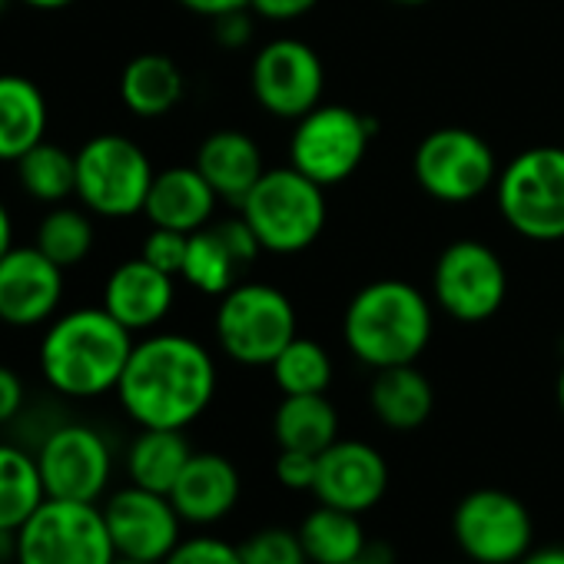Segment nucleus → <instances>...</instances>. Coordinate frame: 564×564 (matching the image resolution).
<instances>
[{
    "mask_svg": "<svg viewBox=\"0 0 564 564\" xmlns=\"http://www.w3.org/2000/svg\"><path fill=\"white\" fill-rule=\"evenodd\" d=\"M133 352V333L104 306H80L54 316L44 329L37 366L44 382L64 399H100L117 392Z\"/></svg>",
    "mask_w": 564,
    "mask_h": 564,
    "instance_id": "obj_2",
    "label": "nucleus"
},
{
    "mask_svg": "<svg viewBox=\"0 0 564 564\" xmlns=\"http://www.w3.org/2000/svg\"><path fill=\"white\" fill-rule=\"evenodd\" d=\"M272 379L282 395H319L333 382V359L316 339L296 336L272 359Z\"/></svg>",
    "mask_w": 564,
    "mask_h": 564,
    "instance_id": "obj_32",
    "label": "nucleus"
},
{
    "mask_svg": "<svg viewBox=\"0 0 564 564\" xmlns=\"http://www.w3.org/2000/svg\"><path fill=\"white\" fill-rule=\"evenodd\" d=\"M252 97L256 104L279 117V120H300L310 110L323 104L326 90V67L323 57L296 37H279L269 41L249 70Z\"/></svg>",
    "mask_w": 564,
    "mask_h": 564,
    "instance_id": "obj_14",
    "label": "nucleus"
},
{
    "mask_svg": "<svg viewBox=\"0 0 564 564\" xmlns=\"http://www.w3.org/2000/svg\"><path fill=\"white\" fill-rule=\"evenodd\" d=\"M176 303V275L150 265L143 256L120 262L104 286V310L137 333H153Z\"/></svg>",
    "mask_w": 564,
    "mask_h": 564,
    "instance_id": "obj_18",
    "label": "nucleus"
},
{
    "mask_svg": "<svg viewBox=\"0 0 564 564\" xmlns=\"http://www.w3.org/2000/svg\"><path fill=\"white\" fill-rule=\"evenodd\" d=\"M518 564H564V547L547 544V547H531Z\"/></svg>",
    "mask_w": 564,
    "mask_h": 564,
    "instance_id": "obj_42",
    "label": "nucleus"
},
{
    "mask_svg": "<svg viewBox=\"0 0 564 564\" xmlns=\"http://www.w3.org/2000/svg\"><path fill=\"white\" fill-rule=\"evenodd\" d=\"M242 564H310V554L300 541V531L290 528H259L239 541Z\"/></svg>",
    "mask_w": 564,
    "mask_h": 564,
    "instance_id": "obj_33",
    "label": "nucleus"
},
{
    "mask_svg": "<svg viewBox=\"0 0 564 564\" xmlns=\"http://www.w3.org/2000/svg\"><path fill=\"white\" fill-rule=\"evenodd\" d=\"M376 137V120L343 104H319L296 120L290 140V166L319 186H336L349 180Z\"/></svg>",
    "mask_w": 564,
    "mask_h": 564,
    "instance_id": "obj_9",
    "label": "nucleus"
},
{
    "mask_svg": "<svg viewBox=\"0 0 564 564\" xmlns=\"http://www.w3.org/2000/svg\"><path fill=\"white\" fill-rule=\"evenodd\" d=\"M193 166L206 176V183L216 189V196L232 203V206H242L249 189L265 173L256 140L249 133H242V130H216V133H209L199 143Z\"/></svg>",
    "mask_w": 564,
    "mask_h": 564,
    "instance_id": "obj_21",
    "label": "nucleus"
},
{
    "mask_svg": "<svg viewBox=\"0 0 564 564\" xmlns=\"http://www.w3.org/2000/svg\"><path fill=\"white\" fill-rule=\"evenodd\" d=\"M18 557V531L0 528V564H14Z\"/></svg>",
    "mask_w": 564,
    "mask_h": 564,
    "instance_id": "obj_44",
    "label": "nucleus"
},
{
    "mask_svg": "<svg viewBox=\"0 0 564 564\" xmlns=\"http://www.w3.org/2000/svg\"><path fill=\"white\" fill-rule=\"evenodd\" d=\"M262 252L293 256L310 249L326 229V186L303 176L296 166H275L259 176L239 206Z\"/></svg>",
    "mask_w": 564,
    "mask_h": 564,
    "instance_id": "obj_4",
    "label": "nucleus"
},
{
    "mask_svg": "<svg viewBox=\"0 0 564 564\" xmlns=\"http://www.w3.org/2000/svg\"><path fill=\"white\" fill-rule=\"evenodd\" d=\"M180 8H186L189 14H199V18H223L229 11H246L249 8V0H176Z\"/></svg>",
    "mask_w": 564,
    "mask_h": 564,
    "instance_id": "obj_41",
    "label": "nucleus"
},
{
    "mask_svg": "<svg viewBox=\"0 0 564 564\" xmlns=\"http://www.w3.org/2000/svg\"><path fill=\"white\" fill-rule=\"evenodd\" d=\"M505 223L534 242L564 239V150L531 147L518 153L495 183Z\"/></svg>",
    "mask_w": 564,
    "mask_h": 564,
    "instance_id": "obj_7",
    "label": "nucleus"
},
{
    "mask_svg": "<svg viewBox=\"0 0 564 564\" xmlns=\"http://www.w3.org/2000/svg\"><path fill=\"white\" fill-rule=\"evenodd\" d=\"M432 306L422 290L402 279H379L362 286L346 306L343 339L372 372L412 366L432 343Z\"/></svg>",
    "mask_w": 564,
    "mask_h": 564,
    "instance_id": "obj_3",
    "label": "nucleus"
},
{
    "mask_svg": "<svg viewBox=\"0 0 564 564\" xmlns=\"http://www.w3.org/2000/svg\"><path fill=\"white\" fill-rule=\"evenodd\" d=\"M186 246H189V232H176V229H163V226H153L143 239V249L140 256L170 272V275H180L183 272V262H186Z\"/></svg>",
    "mask_w": 564,
    "mask_h": 564,
    "instance_id": "obj_35",
    "label": "nucleus"
},
{
    "mask_svg": "<svg viewBox=\"0 0 564 564\" xmlns=\"http://www.w3.org/2000/svg\"><path fill=\"white\" fill-rule=\"evenodd\" d=\"M296 531L310 554V564H349L366 557L369 547L359 514L333 505H316Z\"/></svg>",
    "mask_w": 564,
    "mask_h": 564,
    "instance_id": "obj_27",
    "label": "nucleus"
},
{
    "mask_svg": "<svg viewBox=\"0 0 564 564\" xmlns=\"http://www.w3.org/2000/svg\"><path fill=\"white\" fill-rule=\"evenodd\" d=\"M392 4H402V8H422L429 0H392Z\"/></svg>",
    "mask_w": 564,
    "mask_h": 564,
    "instance_id": "obj_47",
    "label": "nucleus"
},
{
    "mask_svg": "<svg viewBox=\"0 0 564 564\" xmlns=\"http://www.w3.org/2000/svg\"><path fill=\"white\" fill-rule=\"evenodd\" d=\"M319 0H249V11L265 18V21H296L303 14H310Z\"/></svg>",
    "mask_w": 564,
    "mask_h": 564,
    "instance_id": "obj_40",
    "label": "nucleus"
},
{
    "mask_svg": "<svg viewBox=\"0 0 564 564\" xmlns=\"http://www.w3.org/2000/svg\"><path fill=\"white\" fill-rule=\"evenodd\" d=\"M242 265L216 232V226H206L199 232H189L186 246V262H183V279L203 296H226L236 286V272Z\"/></svg>",
    "mask_w": 564,
    "mask_h": 564,
    "instance_id": "obj_31",
    "label": "nucleus"
},
{
    "mask_svg": "<svg viewBox=\"0 0 564 564\" xmlns=\"http://www.w3.org/2000/svg\"><path fill=\"white\" fill-rule=\"evenodd\" d=\"M432 296L455 323L491 319L508 296V272L498 252L478 239H455L432 272Z\"/></svg>",
    "mask_w": 564,
    "mask_h": 564,
    "instance_id": "obj_12",
    "label": "nucleus"
},
{
    "mask_svg": "<svg viewBox=\"0 0 564 564\" xmlns=\"http://www.w3.org/2000/svg\"><path fill=\"white\" fill-rule=\"evenodd\" d=\"M28 402V389L24 379L11 369V366H0V425H11Z\"/></svg>",
    "mask_w": 564,
    "mask_h": 564,
    "instance_id": "obj_39",
    "label": "nucleus"
},
{
    "mask_svg": "<svg viewBox=\"0 0 564 564\" xmlns=\"http://www.w3.org/2000/svg\"><path fill=\"white\" fill-rule=\"evenodd\" d=\"M64 272L37 246H14L0 259V323L34 329L57 316L64 300Z\"/></svg>",
    "mask_w": 564,
    "mask_h": 564,
    "instance_id": "obj_16",
    "label": "nucleus"
},
{
    "mask_svg": "<svg viewBox=\"0 0 564 564\" xmlns=\"http://www.w3.org/2000/svg\"><path fill=\"white\" fill-rule=\"evenodd\" d=\"M94 213L84 209V206H51V213L37 223V236H34V246L54 259L61 269H74L80 265L90 249H94V239H97V229H94Z\"/></svg>",
    "mask_w": 564,
    "mask_h": 564,
    "instance_id": "obj_30",
    "label": "nucleus"
},
{
    "mask_svg": "<svg viewBox=\"0 0 564 564\" xmlns=\"http://www.w3.org/2000/svg\"><path fill=\"white\" fill-rule=\"evenodd\" d=\"M557 405H561V412H564V369H561V376H557Z\"/></svg>",
    "mask_w": 564,
    "mask_h": 564,
    "instance_id": "obj_46",
    "label": "nucleus"
},
{
    "mask_svg": "<svg viewBox=\"0 0 564 564\" xmlns=\"http://www.w3.org/2000/svg\"><path fill=\"white\" fill-rule=\"evenodd\" d=\"M8 4H11V0H0V11H4V8H8Z\"/></svg>",
    "mask_w": 564,
    "mask_h": 564,
    "instance_id": "obj_49",
    "label": "nucleus"
},
{
    "mask_svg": "<svg viewBox=\"0 0 564 564\" xmlns=\"http://www.w3.org/2000/svg\"><path fill=\"white\" fill-rule=\"evenodd\" d=\"M44 501L47 488L37 455L14 442H0V528L21 531Z\"/></svg>",
    "mask_w": 564,
    "mask_h": 564,
    "instance_id": "obj_28",
    "label": "nucleus"
},
{
    "mask_svg": "<svg viewBox=\"0 0 564 564\" xmlns=\"http://www.w3.org/2000/svg\"><path fill=\"white\" fill-rule=\"evenodd\" d=\"M47 97L21 74H0V163H18L31 147L47 140Z\"/></svg>",
    "mask_w": 564,
    "mask_h": 564,
    "instance_id": "obj_22",
    "label": "nucleus"
},
{
    "mask_svg": "<svg viewBox=\"0 0 564 564\" xmlns=\"http://www.w3.org/2000/svg\"><path fill=\"white\" fill-rule=\"evenodd\" d=\"M113 564H150V561H130V557H117Z\"/></svg>",
    "mask_w": 564,
    "mask_h": 564,
    "instance_id": "obj_48",
    "label": "nucleus"
},
{
    "mask_svg": "<svg viewBox=\"0 0 564 564\" xmlns=\"http://www.w3.org/2000/svg\"><path fill=\"white\" fill-rule=\"evenodd\" d=\"M183 70L166 54H140L120 74V100L140 120H160L183 100Z\"/></svg>",
    "mask_w": 564,
    "mask_h": 564,
    "instance_id": "obj_24",
    "label": "nucleus"
},
{
    "mask_svg": "<svg viewBox=\"0 0 564 564\" xmlns=\"http://www.w3.org/2000/svg\"><path fill=\"white\" fill-rule=\"evenodd\" d=\"M468 564H471V561H468Z\"/></svg>",
    "mask_w": 564,
    "mask_h": 564,
    "instance_id": "obj_51",
    "label": "nucleus"
},
{
    "mask_svg": "<svg viewBox=\"0 0 564 564\" xmlns=\"http://www.w3.org/2000/svg\"><path fill=\"white\" fill-rule=\"evenodd\" d=\"M117 557L97 501L47 498L18 531L14 564H113Z\"/></svg>",
    "mask_w": 564,
    "mask_h": 564,
    "instance_id": "obj_8",
    "label": "nucleus"
},
{
    "mask_svg": "<svg viewBox=\"0 0 564 564\" xmlns=\"http://www.w3.org/2000/svg\"><path fill=\"white\" fill-rule=\"evenodd\" d=\"M153 176L147 150L130 137L100 133L77 150V199L94 216L130 219L143 213Z\"/></svg>",
    "mask_w": 564,
    "mask_h": 564,
    "instance_id": "obj_6",
    "label": "nucleus"
},
{
    "mask_svg": "<svg viewBox=\"0 0 564 564\" xmlns=\"http://www.w3.org/2000/svg\"><path fill=\"white\" fill-rule=\"evenodd\" d=\"M37 465L47 498L64 501H104L113 478V448L94 425L64 422L54 425L37 445Z\"/></svg>",
    "mask_w": 564,
    "mask_h": 564,
    "instance_id": "obj_13",
    "label": "nucleus"
},
{
    "mask_svg": "<svg viewBox=\"0 0 564 564\" xmlns=\"http://www.w3.org/2000/svg\"><path fill=\"white\" fill-rule=\"evenodd\" d=\"M216 395L209 349L183 333H150L133 343L120 376V409L140 429H189Z\"/></svg>",
    "mask_w": 564,
    "mask_h": 564,
    "instance_id": "obj_1",
    "label": "nucleus"
},
{
    "mask_svg": "<svg viewBox=\"0 0 564 564\" xmlns=\"http://www.w3.org/2000/svg\"><path fill=\"white\" fill-rule=\"evenodd\" d=\"M14 219H11V209L4 206V199H0V259H4L11 249H14Z\"/></svg>",
    "mask_w": 564,
    "mask_h": 564,
    "instance_id": "obj_43",
    "label": "nucleus"
},
{
    "mask_svg": "<svg viewBox=\"0 0 564 564\" xmlns=\"http://www.w3.org/2000/svg\"><path fill=\"white\" fill-rule=\"evenodd\" d=\"M216 189L196 166H170L153 176L143 216L153 226L176 229V232H199L213 223L216 213Z\"/></svg>",
    "mask_w": 564,
    "mask_h": 564,
    "instance_id": "obj_20",
    "label": "nucleus"
},
{
    "mask_svg": "<svg viewBox=\"0 0 564 564\" xmlns=\"http://www.w3.org/2000/svg\"><path fill=\"white\" fill-rule=\"evenodd\" d=\"M389 491V465L382 452L359 438H336L319 455L316 475V501L346 508L352 514L372 511Z\"/></svg>",
    "mask_w": 564,
    "mask_h": 564,
    "instance_id": "obj_17",
    "label": "nucleus"
},
{
    "mask_svg": "<svg viewBox=\"0 0 564 564\" xmlns=\"http://www.w3.org/2000/svg\"><path fill=\"white\" fill-rule=\"evenodd\" d=\"M319 475V455L316 452H300V448H279L275 455V478L282 488L290 491H310L316 488Z\"/></svg>",
    "mask_w": 564,
    "mask_h": 564,
    "instance_id": "obj_36",
    "label": "nucleus"
},
{
    "mask_svg": "<svg viewBox=\"0 0 564 564\" xmlns=\"http://www.w3.org/2000/svg\"><path fill=\"white\" fill-rule=\"evenodd\" d=\"M104 518L113 538V547L120 557L130 561H150L163 564L166 554L183 541V518L170 495L140 488V485H123L110 491L104 501Z\"/></svg>",
    "mask_w": 564,
    "mask_h": 564,
    "instance_id": "obj_15",
    "label": "nucleus"
},
{
    "mask_svg": "<svg viewBox=\"0 0 564 564\" xmlns=\"http://www.w3.org/2000/svg\"><path fill=\"white\" fill-rule=\"evenodd\" d=\"M415 183L438 203H471L498 183V160L485 137L465 127L432 130L412 160Z\"/></svg>",
    "mask_w": 564,
    "mask_h": 564,
    "instance_id": "obj_11",
    "label": "nucleus"
},
{
    "mask_svg": "<svg viewBox=\"0 0 564 564\" xmlns=\"http://www.w3.org/2000/svg\"><path fill=\"white\" fill-rule=\"evenodd\" d=\"M213 333L223 356L232 362L252 369L272 366V359L300 336L296 306L269 282H236L226 296H219Z\"/></svg>",
    "mask_w": 564,
    "mask_h": 564,
    "instance_id": "obj_5",
    "label": "nucleus"
},
{
    "mask_svg": "<svg viewBox=\"0 0 564 564\" xmlns=\"http://www.w3.org/2000/svg\"><path fill=\"white\" fill-rule=\"evenodd\" d=\"M369 405L372 415L392 429V432H412L422 429L435 409V389L425 372L412 366H392L379 369L369 386Z\"/></svg>",
    "mask_w": 564,
    "mask_h": 564,
    "instance_id": "obj_23",
    "label": "nucleus"
},
{
    "mask_svg": "<svg viewBox=\"0 0 564 564\" xmlns=\"http://www.w3.org/2000/svg\"><path fill=\"white\" fill-rule=\"evenodd\" d=\"M14 166L21 189L44 206H61L77 196V153L64 150L61 143L41 140Z\"/></svg>",
    "mask_w": 564,
    "mask_h": 564,
    "instance_id": "obj_29",
    "label": "nucleus"
},
{
    "mask_svg": "<svg viewBox=\"0 0 564 564\" xmlns=\"http://www.w3.org/2000/svg\"><path fill=\"white\" fill-rule=\"evenodd\" d=\"M452 538L471 564H518L534 547V518L518 495L475 488L452 511Z\"/></svg>",
    "mask_w": 564,
    "mask_h": 564,
    "instance_id": "obj_10",
    "label": "nucleus"
},
{
    "mask_svg": "<svg viewBox=\"0 0 564 564\" xmlns=\"http://www.w3.org/2000/svg\"><path fill=\"white\" fill-rule=\"evenodd\" d=\"M163 564H242L239 544H229L216 534H193L183 538Z\"/></svg>",
    "mask_w": 564,
    "mask_h": 564,
    "instance_id": "obj_34",
    "label": "nucleus"
},
{
    "mask_svg": "<svg viewBox=\"0 0 564 564\" xmlns=\"http://www.w3.org/2000/svg\"><path fill=\"white\" fill-rule=\"evenodd\" d=\"M216 232L223 236V242L229 246V252L236 256V262H239V265H249V262H256V256L262 252V246H259L256 232L249 229V223H246L242 216L216 223Z\"/></svg>",
    "mask_w": 564,
    "mask_h": 564,
    "instance_id": "obj_37",
    "label": "nucleus"
},
{
    "mask_svg": "<svg viewBox=\"0 0 564 564\" xmlns=\"http://www.w3.org/2000/svg\"><path fill=\"white\" fill-rule=\"evenodd\" d=\"M272 435L279 448H300L323 455L339 438V412L319 395H282L272 415Z\"/></svg>",
    "mask_w": 564,
    "mask_h": 564,
    "instance_id": "obj_26",
    "label": "nucleus"
},
{
    "mask_svg": "<svg viewBox=\"0 0 564 564\" xmlns=\"http://www.w3.org/2000/svg\"><path fill=\"white\" fill-rule=\"evenodd\" d=\"M189 458L193 448L183 429H140L127 448V478L130 485L170 495Z\"/></svg>",
    "mask_w": 564,
    "mask_h": 564,
    "instance_id": "obj_25",
    "label": "nucleus"
},
{
    "mask_svg": "<svg viewBox=\"0 0 564 564\" xmlns=\"http://www.w3.org/2000/svg\"><path fill=\"white\" fill-rule=\"evenodd\" d=\"M349 564H369V561H366V557H359V561H349Z\"/></svg>",
    "mask_w": 564,
    "mask_h": 564,
    "instance_id": "obj_50",
    "label": "nucleus"
},
{
    "mask_svg": "<svg viewBox=\"0 0 564 564\" xmlns=\"http://www.w3.org/2000/svg\"><path fill=\"white\" fill-rule=\"evenodd\" d=\"M24 8H31V11H44V14H54V11H67V8H74L77 0H21Z\"/></svg>",
    "mask_w": 564,
    "mask_h": 564,
    "instance_id": "obj_45",
    "label": "nucleus"
},
{
    "mask_svg": "<svg viewBox=\"0 0 564 564\" xmlns=\"http://www.w3.org/2000/svg\"><path fill=\"white\" fill-rule=\"evenodd\" d=\"M239 495H242V478L226 455L193 452V458L186 462L183 475L170 491V501L176 505L186 524L206 528L223 521L239 505Z\"/></svg>",
    "mask_w": 564,
    "mask_h": 564,
    "instance_id": "obj_19",
    "label": "nucleus"
},
{
    "mask_svg": "<svg viewBox=\"0 0 564 564\" xmlns=\"http://www.w3.org/2000/svg\"><path fill=\"white\" fill-rule=\"evenodd\" d=\"M213 37L219 47L226 51H239L252 41V18H249V8L246 11H229L223 18L213 21Z\"/></svg>",
    "mask_w": 564,
    "mask_h": 564,
    "instance_id": "obj_38",
    "label": "nucleus"
}]
</instances>
